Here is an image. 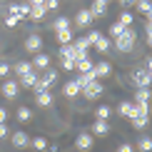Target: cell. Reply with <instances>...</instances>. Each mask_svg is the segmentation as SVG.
<instances>
[{
  "mask_svg": "<svg viewBox=\"0 0 152 152\" xmlns=\"http://www.w3.org/2000/svg\"><path fill=\"white\" fill-rule=\"evenodd\" d=\"M135 40H137V30L130 25V28H125L122 33L115 37V48L120 50V53H130V50L135 48Z\"/></svg>",
  "mask_w": 152,
  "mask_h": 152,
  "instance_id": "1",
  "label": "cell"
},
{
  "mask_svg": "<svg viewBox=\"0 0 152 152\" xmlns=\"http://www.w3.org/2000/svg\"><path fill=\"white\" fill-rule=\"evenodd\" d=\"M80 92H82V97H85V100H97L100 95H102V82H100V80H92L90 85H85Z\"/></svg>",
  "mask_w": 152,
  "mask_h": 152,
  "instance_id": "2",
  "label": "cell"
},
{
  "mask_svg": "<svg viewBox=\"0 0 152 152\" xmlns=\"http://www.w3.org/2000/svg\"><path fill=\"white\" fill-rule=\"evenodd\" d=\"M150 82H152V77H150V70L147 67H137L135 72H132V85L135 87H150Z\"/></svg>",
  "mask_w": 152,
  "mask_h": 152,
  "instance_id": "3",
  "label": "cell"
},
{
  "mask_svg": "<svg viewBox=\"0 0 152 152\" xmlns=\"http://www.w3.org/2000/svg\"><path fill=\"white\" fill-rule=\"evenodd\" d=\"M0 90H3V97L5 100H15L18 92H20V85H18V80H5Z\"/></svg>",
  "mask_w": 152,
  "mask_h": 152,
  "instance_id": "4",
  "label": "cell"
},
{
  "mask_svg": "<svg viewBox=\"0 0 152 152\" xmlns=\"http://www.w3.org/2000/svg\"><path fill=\"white\" fill-rule=\"evenodd\" d=\"M92 145H95V137L90 135V132H80V135H77V140H75V147H77L80 152L92 150Z\"/></svg>",
  "mask_w": 152,
  "mask_h": 152,
  "instance_id": "5",
  "label": "cell"
},
{
  "mask_svg": "<svg viewBox=\"0 0 152 152\" xmlns=\"http://www.w3.org/2000/svg\"><path fill=\"white\" fill-rule=\"evenodd\" d=\"M33 70L35 72H40V70H48L50 67V55H45V53H35V58H33Z\"/></svg>",
  "mask_w": 152,
  "mask_h": 152,
  "instance_id": "6",
  "label": "cell"
},
{
  "mask_svg": "<svg viewBox=\"0 0 152 152\" xmlns=\"http://www.w3.org/2000/svg\"><path fill=\"white\" fill-rule=\"evenodd\" d=\"M10 140H12V145H15L18 150H23V147H28V145H30V135H28V132H23V130H18V132H12V135H10Z\"/></svg>",
  "mask_w": 152,
  "mask_h": 152,
  "instance_id": "7",
  "label": "cell"
},
{
  "mask_svg": "<svg viewBox=\"0 0 152 152\" xmlns=\"http://www.w3.org/2000/svg\"><path fill=\"white\" fill-rule=\"evenodd\" d=\"M107 132H110V125H107V120H95V122H92V130H90V135H92V137H105Z\"/></svg>",
  "mask_w": 152,
  "mask_h": 152,
  "instance_id": "8",
  "label": "cell"
},
{
  "mask_svg": "<svg viewBox=\"0 0 152 152\" xmlns=\"http://www.w3.org/2000/svg\"><path fill=\"white\" fill-rule=\"evenodd\" d=\"M28 12H30L28 3H12L8 8V15H15V18H28Z\"/></svg>",
  "mask_w": 152,
  "mask_h": 152,
  "instance_id": "9",
  "label": "cell"
},
{
  "mask_svg": "<svg viewBox=\"0 0 152 152\" xmlns=\"http://www.w3.org/2000/svg\"><path fill=\"white\" fill-rule=\"evenodd\" d=\"M25 50H28V53H40V50H42V37L40 35H28Z\"/></svg>",
  "mask_w": 152,
  "mask_h": 152,
  "instance_id": "10",
  "label": "cell"
},
{
  "mask_svg": "<svg viewBox=\"0 0 152 152\" xmlns=\"http://www.w3.org/2000/svg\"><path fill=\"white\" fill-rule=\"evenodd\" d=\"M95 20H92V15H90V10H80L77 15H75V25L77 28H90Z\"/></svg>",
  "mask_w": 152,
  "mask_h": 152,
  "instance_id": "11",
  "label": "cell"
},
{
  "mask_svg": "<svg viewBox=\"0 0 152 152\" xmlns=\"http://www.w3.org/2000/svg\"><path fill=\"white\" fill-rule=\"evenodd\" d=\"M130 122H132V127H135V130H142V127H147L150 115H147V112H137V115L130 117Z\"/></svg>",
  "mask_w": 152,
  "mask_h": 152,
  "instance_id": "12",
  "label": "cell"
},
{
  "mask_svg": "<svg viewBox=\"0 0 152 152\" xmlns=\"http://www.w3.org/2000/svg\"><path fill=\"white\" fill-rule=\"evenodd\" d=\"M37 77H40V72L30 70L28 75H23V77H20V82H18V85H20V87H28V90H33V85L37 82Z\"/></svg>",
  "mask_w": 152,
  "mask_h": 152,
  "instance_id": "13",
  "label": "cell"
},
{
  "mask_svg": "<svg viewBox=\"0 0 152 152\" xmlns=\"http://www.w3.org/2000/svg\"><path fill=\"white\" fill-rule=\"evenodd\" d=\"M92 72L95 75H97V77H107V75H110L112 72V65H110V62H95V65H92Z\"/></svg>",
  "mask_w": 152,
  "mask_h": 152,
  "instance_id": "14",
  "label": "cell"
},
{
  "mask_svg": "<svg viewBox=\"0 0 152 152\" xmlns=\"http://www.w3.org/2000/svg\"><path fill=\"white\" fill-rule=\"evenodd\" d=\"M135 105H150V87H137L135 90Z\"/></svg>",
  "mask_w": 152,
  "mask_h": 152,
  "instance_id": "15",
  "label": "cell"
},
{
  "mask_svg": "<svg viewBox=\"0 0 152 152\" xmlns=\"http://www.w3.org/2000/svg\"><path fill=\"white\" fill-rule=\"evenodd\" d=\"M35 102L40 105V107H50V105H53V92H50V90L35 92Z\"/></svg>",
  "mask_w": 152,
  "mask_h": 152,
  "instance_id": "16",
  "label": "cell"
},
{
  "mask_svg": "<svg viewBox=\"0 0 152 152\" xmlns=\"http://www.w3.org/2000/svg\"><path fill=\"white\" fill-rule=\"evenodd\" d=\"M105 12H107V3H100V0H95V3H92V8H90V15H92V20L102 18Z\"/></svg>",
  "mask_w": 152,
  "mask_h": 152,
  "instance_id": "17",
  "label": "cell"
},
{
  "mask_svg": "<svg viewBox=\"0 0 152 152\" xmlns=\"http://www.w3.org/2000/svg\"><path fill=\"white\" fill-rule=\"evenodd\" d=\"M92 48H95V50H97V53H107V50H110V48H112V42H110V37H105V35H100V37H97V40H95V42H92Z\"/></svg>",
  "mask_w": 152,
  "mask_h": 152,
  "instance_id": "18",
  "label": "cell"
},
{
  "mask_svg": "<svg viewBox=\"0 0 152 152\" xmlns=\"http://www.w3.org/2000/svg\"><path fill=\"white\" fill-rule=\"evenodd\" d=\"M62 95H65V97H77V95H80V85H77L75 80L65 82V87H62Z\"/></svg>",
  "mask_w": 152,
  "mask_h": 152,
  "instance_id": "19",
  "label": "cell"
},
{
  "mask_svg": "<svg viewBox=\"0 0 152 152\" xmlns=\"http://www.w3.org/2000/svg\"><path fill=\"white\" fill-rule=\"evenodd\" d=\"M92 65H95V62L87 58V55H85V58H77V60H75V70H80V72H90Z\"/></svg>",
  "mask_w": 152,
  "mask_h": 152,
  "instance_id": "20",
  "label": "cell"
},
{
  "mask_svg": "<svg viewBox=\"0 0 152 152\" xmlns=\"http://www.w3.org/2000/svg\"><path fill=\"white\" fill-rule=\"evenodd\" d=\"M60 58H67V60H75V58H77V50H75L72 42H67V45H60Z\"/></svg>",
  "mask_w": 152,
  "mask_h": 152,
  "instance_id": "21",
  "label": "cell"
},
{
  "mask_svg": "<svg viewBox=\"0 0 152 152\" xmlns=\"http://www.w3.org/2000/svg\"><path fill=\"white\" fill-rule=\"evenodd\" d=\"M92 80H97V75H95L92 70H90V72H80V77H75V82H77V85H80V90H82V87H85V85H90Z\"/></svg>",
  "mask_w": 152,
  "mask_h": 152,
  "instance_id": "22",
  "label": "cell"
},
{
  "mask_svg": "<svg viewBox=\"0 0 152 152\" xmlns=\"http://www.w3.org/2000/svg\"><path fill=\"white\" fill-rule=\"evenodd\" d=\"M135 8H137V12H142L145 18H150V12H152V3H150V0H135Z\"/></svg>",
  "mask_w": 152,
  "mask_h": 152,
  "instance_id": "23",
  "label": "cell"
},
{
  "mask_svg": "<svg viewBox=\"0 0 152 152\" xmlns=\"http://www.w3.org/2000/svg\"><path fill=\"white\" fill-rule=\"evenodd\" d=\"M45 8H42V5H37V8H30V12H28V18H30V20H35V23H40L42 20V18H45Z\"/></svg>",
  "mask_w": 152,
  "mask_h": 152,
  "instance_id": "24",
  "label": "cell"
},
{
  "mask_svg": "<svg viewBox=\"0 0 152 152\" xmlns=\"http://www.w3.org/2000/svg\"><path fill=\"white\" fill-rule=\"evenodd\" d=\"M67 42H72V28L58 30V45H67Z\"/></svg>",
  "mask_w": 152,
  "mask_h": 152,
  "instance_id": "25",
  "label": "cell"
},
{
  "mask_svg": "<svg viewBox=\"0 0 152 152\" xmlns=\"http://www.w3.org/2000/svg\"><path fill=\"white\" fill-rule=\"evenodd\" d=\"M15 117H18V122H28V120L33 117V112H30V107L20 105V107H18V112H15Z\"/></svg>",
  "mask_w": 152,
  "mask_h": 152,
  "instance_id": "26",
  "label": "cell"
},
{
  "mask_svg": "<svg viewBox=\"0 0 152 152\" xmlns=\"http://www.w3.org/2000/svg\"><path fill=\"white\" fill-rule=\"evenodd\" d=\"M53 28H55V33H58V30H67V28H72V23H70V18H55Z\"/></svg>",
  "mask_w": 152,
  "mask_h": 152,
  "instance_id": "27",
  "label": "cell"
},
{
  "mask_svg": "<svg viewBox=\"0 0 152 152\" xmlns=\"http://www.w3.org/2000/svg\"><path fill=\"white\" fill-rule=\"evenodd\" d=\"M72 45H75V50H77L80 55H87V50H90V42H87L85 37H80V40H75Z\"/></svg>",
  "mask_w": 152,
  "mask_h": 152,
  "instance_id": "28",
  "label": "cell"
},
{
  "mask_svg": "<svg viewBox=\"0 0 152 152\" xmlns=\"http://www.w3.org/2000/svg\"><path fill=\"white\" fill-rule=\"evenodd\" d=\"M135 150H140V152H150V150H152V140H150V137H140Z\"/></svg>",
  "mask_w": 152,
  "mask_h": 152,
  "instance_id": "29",
  "label": "cell"
},
{
  "mask_svg": "<svg viewBox=\"0 0 152 152\" xmlns=\"http://www.w3.org/2000/svg\"><path fill=\"white\" fill-rule=\"evenodd\" d=\"M30 70H33V65H30V62H18V65H15V72H18V77H23V75H28Z\"/></svg>",
  "mask_w": 152,
  "mask_h": 152,
  "instance_id": "30",
  "label": "cell"
},
{
  "mask_svg": "<svg viewBox=\"0 0 152 152\" xmlns=\"http://www.w3.org/2000/svg\"><path fill=\"white\" fill-rule=\"evenodd\" d=\"M30 145H33V147L40 152V150H45V147H48V140H45V137H30Z\"/></svg>",
  "mask_w": 152,
  "mask_h": 152,
  "instance_id": "31",
  "label": "cell"
},
{
  "mask_svg": "<svg viewBox=\"0 0 152 152\" xmlns=\"http://www.w3.org/2000/svg\"><path fill=\"white\" fill-rule=\"evenodd\" d=\"M110 107H107V105H100L97 107V110H95V117H97V120H107V117H110Z\"/></svg>",
  "mask_w": 152,
  "mask_h": 152,
  "instance_id": "32",
  "label": "cell"
},
{
  "mask_svg": "<svg viewBox=\"0 0 152 152\" xmlns=\"http://www.w3.org/2000/svg\"><path fill=\"white\" fill-rule=\"evenodd\" d=\"M122 30H125V25L120 23V20H117V23H112V25H110V37H117Z\"/></svg>",
  "mask_w": 152,
  "mask_h": 152,
  "instance_id": "33",
  "label": "cell"
},
{
  "mask_svg": "<svg viewBox=\"0 0 152 152\" xmlns=\"http://www.w3.org/2000/svg\"><path fill=\"white\" fill-rule=\"evenodd\" d=\"M132 20H135V18H132V12H127V10H125V12H120V23H122L125 28H130V25H132Z\"/></svg>",
  "mask_w": 152,
  "mask_h": 152,
  "instance_id": "34",
  "label": "cell"
},
{
  "mask_svg": "<svg viewBox=\"0 0 152 152\" xmlns=\"http://www.w3.org/2000/svg\"><path fill=\"white\" fill-rule=\"evenodd\" d=\"M100 35H102V33H100V30H90V33H87V35H85V40H87V42H90V48H92V42H95V40H97V37H100Z\"/></svg>",
  "mask_w": 152,
  "mask_h": 152,
  "instance_id": "35",
  "label": "cell"
},
{
  "mask_svg": "<svg viewBox=\"0 0 152 152\" xmlns=\"http://www.w3.org/2000/svg\"><path fill=\"white\" fill-rule=\"evenodd\" d=\"M117 152H135V145H130V142H120V145H117Z\"/></svg>",
  "mask_w": 152,
  "mask_h": 152,
  "instance_id": "36",
  "label": "cell"
},
{
  "mask_svg": "<svg viewBox=\"0 0 152 152\" xmlns=\"http://www.w3.org/2000/svg\"><path fill=\"white\" fill-rule=\"evenodd\" d=\"M18 23H20V18H15V15L5 18V25H8V28H18Z\"/></svg>",
  "mask_w": 152,
  "mask_h": 152,
  "instance_id": "37",
  "label": "cell"
},
{
  "mask_svg": "<svg viewBox=\"0 0 152 152\" xmlns=\"http://www.w3.org/2000/svg\"><path fill=\"white\" fill-rule=\"evenodd\" d=\"M62 62V70H75V60H67V58H60Z\"/></svg>",
  "mask_w": 152,
  "mask_h": 152,
  "instance_id": "38",
  "label": "cell"
},
{
  "mask_svg": "<svg viewBox=\"0 0 152 152\" xmlns=\"http://www.w3.org/2000/svg\"><path fill=\"white\" fill-rule=\"evenodd\" d=\"M58 5H60V0H45V3H42V8H45V10H55Z\"/></svg>",
  "mask_w": 152,
  "mask_h": 152,
  "instance_id": "39",
  "label": "cell"
},
{
  "mask_svg": "<svg viewBox=\"0 0 152 152\" xmlns=\"http://www.w3.org/2000/svg\"><path fill=\"white\" fill-rule=\"evenodd\" d=\"M8 72H10V65L8 62H0V77H5Z\"/></svg>",
  "mask_w": 152,
  "mask_h": 152,
  "instance_id": "40",
  "label": "cell"
},
{
  "mask_svg": "<svg viewBox=\"0 0 152 152\" xmlns=\"http://www.w3.org/2000/svg\"><path fill=\"white\" fill-rule=\"evenodd\" d=\"M8 135H10V132H8V125L0 122V140H3V137H8Z\"/></svg>",
  "mask_w": 152,
  "mask_h": 152,
  "instance_id": "41",
  "label": "cell"
},
{
  "mask_svg": "<svg viewBox=\"0 0 152 152\" xmlns=\"http://www.w3.org/2000/svg\"><path fill=\"white\" fill-rule=\"evenodd\" d=\"M145 35H147V42L152 40V23L147 20V25H145Z\"/></svg>",
  "mask_w": 152,
  "mask_h": 152,
  "instance_id": "42",
  "label": "cell"
},
{
  "mask_svg": "<svg viewBox=\"0 0 152 152\" xmlns=\"http://www.w3.org/2000/svg\"><path fill=\"white\" fill-rule=\"evenodd\" d=\"M5 120H8V110H5V107H0V122H5Z\"/></svg>",
  "mask_w": 152,
  "mask_h": 152,
  "instance_id": "43",
  "label": "cell"
},
{
  "mask_svg": "<svg viewBox=\"0 0 152 152\" xmlns=\"http://www.w3.org/2000/svg\"><path fill=\"white\" fill-rule=\"evenodd\" d=\"M42 3H45V0H28L30 8H37V5H42Z\"/></svg>",
  "mask_w": 152,
  "mask_h": 152,
  "instance_id": "44",
  "label": "cell"
},
{
  "mask_svg": "<svg viewBox=\"0 0 152 152\" xmlns=\"http://www.w3.org/2000/svg\"><path fill=\"white\" fill-rule=\"evenodd\" d=\"M120 5H122V8H130V5H135V0H122Z\"/></svg>",
  "mask_w": 152,
  "mask_h": 152,
  "instance_id": "45",
  "label": "cell"
},
{
  "mask_svg": "<svg viewBox=\"0 0 152 152\" xmlns=\"http://www.w3.org/2000/svg\"><path fill=\"white\" fill-rule=\"evenodd\" d=\"M100 3H110V0H100Z\"/></svg>",
  "mask_w": 152,
  "mask_h": 152,
  "instance_id": "46",
  "label": "cell"
}]
</instances>
